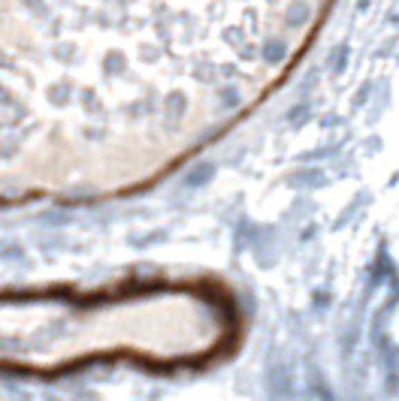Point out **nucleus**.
Masks as SVG:
<instances>
[{
	"mask_svg": "<svg viewBox=\"0 0 399 401\" xmlns=\"http://www.w3.org/2000/svg\"><path fill=\"white\" fill-rule=\"evenodd\" d=\"M239 335L236 296L212 278L0 290V374L57 377L115 362L197 371L227 359Z\"/></svg>",
	"mask_w": 399,
	"mask_h": 401,
	"instance_id": "f257e3e1",
	"label": "nucleus"
}]
</instances>
